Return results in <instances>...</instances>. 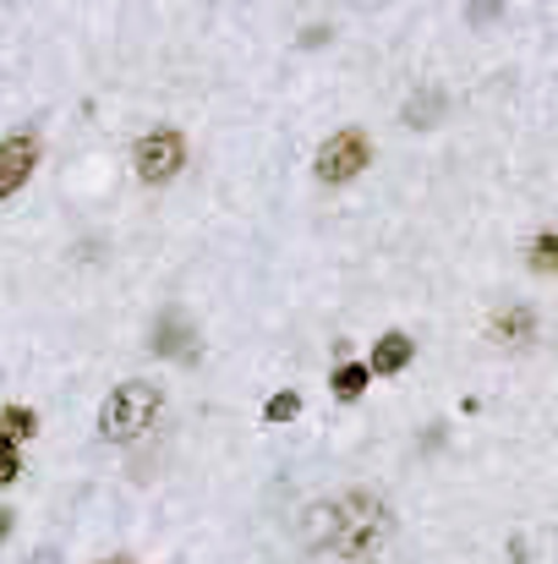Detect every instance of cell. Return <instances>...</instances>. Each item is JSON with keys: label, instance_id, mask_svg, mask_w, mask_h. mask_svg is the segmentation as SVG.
I'll use <instances>...</instances> for the list:
<instances>
[{"label": "cell", "instance_id": "obj_1", "mask_svg": "<svg viewBox=\"0 0 558 564\" xmlns=\"http://www.w3.org/2000/svg\"><path fill=\"white\" fill-rule=\"evenodd\" d=\"M301 532H307V543H312L318 554L362 564V560H378V554L389 549L395 516H389V505H384L378 494L351 488V494H340V499L312 505L307 521H301Z\"/></svg>", "mask_w": 558, "mask_h": 564}, {"label": "cell", "instance_id": "obj_2", "mask_svg": "<svg viewBox=\"0 0 558 564\" xmlns=\"http://www.w3.org/2000/svg\"><path fill=\"white\" fill-rule=\"evenodd\" d=\"M159 406H164V395H159L153 384L132 379V384L110 390V401L99 406V433H104V439H115V444H126V439H137L143 428H153Z\"/></svg>", "mask_w": 558, "mask_h": 564}, {"label": "cell", "instance_id": "obj_3", "mask_svg": "<svg viewBox=\"0 0 558 564\" xmlns=\"http://www.w3.org/2000/svg\"><path fill=\"white\" fill-rule=\"evenodd\" d=\"M132 165H137V176H143L148 187H164V181L181 176V165H186V137H181L175 126H153V132L137 137Z\"/></svg>", "mask_w": 558, "mask_h": 564}, {"label": "cell", "instance_id": "obj_4", "mask_svg": "<svg viewBox=\"0 0 558 564\" xmlns=\"http://www.w3.org/2000/svg\"><path fill=\"white\" fill-rule=\"evenodd\" d=\"M373 165V143H367V132H356V126H345V132H334L323 148H318V181L323 187H345V181H356L362 170Z\"/></svg>", "mask_w": 558, "mask_h": 564}, {"label": "cell", "instance_id": "obj_5", "mask_svg": "<svg viewBox=\"0 0 558 564\" xmlns=\"http://www.w3.org/2000/svg\"><path fill=\"white\" fill-rule=\"evenodd\" d=\"M33 165H38V137H33V132H11V137H0V198L22 192L27 176H33Z\"/></svg>", "mask_w": 558, "mask_h": 564}, {"label": "cell", "instance_id": "obj_6", "mask_svg": "<svg viewBox=\"0 0 558 564\" xmlns=\"http://www.w3.org/2000/svg\"><path fill=\"white\" fill-rule=\"evenodd\" d=\"M148 346H153V357H170V362H197V351H203L197 324H186L181 313H164V318L153 324Z\"/></svg>", "mask_w": 558, "mask_h": 564}, {"label": "cell", "instance_id": "obj_7", "mask_svg": "<svg viewBox=\"0 0 558 564\" xmlns=\"http://www.w3.org/2000/svg\"><path fill=\"white\" fill-rule=\"evenodd\" d=\"M411 357H417V340H411V335H400V329H389V335L373 346V362H367V373H378V379H395V373H406V368H411Z\"/></svg>", "mask_w": 558, "mask_h": 564}, {"label": "cell", "instance_id": "obj_8", "mask_svg": "<svg viewBox=\"0 0 558 564\" xmlns=\"http://www.w3.org/2000/svg\"><path fill=\"white\" fill-rule=\"evenodd\" d=\"M488 335H493L499 346H526V340L537 335V313H532V307H504Z\"/></svg>", "mask_w": 558, "mask_h": 564}, {"label": "cell", "instance_id": "obj_9", "mask_svg": "<svg viewBox=\"0 0 558 564\" xmlns=\"http://www.w3.org/2000/svg\"><path fill=\"white\" fill-rule=\"evenodd\" d=\"M433 121H444V93H439V88L411 93V99H406V126H433Z\"/></svg>", "mask_w": 558, "mask_h": 564}, {"label": "cell", "instance_id": "obj_10", "mask_svg": "<svg viewBox=\"0 0 558 564\" xmlns=\"http://www.w3.org/2000/svg\"><path fill=\"white\" fill-rule=\"evenodd\" d=\"M367 384H373L367 362H340V368H334V395H340V401H356Z\"/></svg>", "mask_w": 558, "mask_h": 564}, {"label": "cell", "instance_id": "obj_11", "mask_svg": "<svg viewBox=\"0 0 558 564\" xmlns=\"http://www.w3.org/2000/svg\"><path fill=\"white\" fill-rule=\"evenodd\" d=\"M38 433V417L27 411V406H0V439H33Z\"/></svg>", "mask_w": 558, "mask_h": 564}, {"label": "cell", "instance_id": "obj_12", "mask_svg": "<svg viewBox=\"0 0 558 564\" xmlns=\"http://www.w3.org/2000/svg\"><path fill=\"white\" fill-rule=\"evenodd\" d=\"M526 263H532L537 274H558V230H543V236L532 241V252H526Z\"/></svg>", "mask_w": 558, "mask_h": 564}, {"label": "cell", "instance_id": "obj_13", "mask_svg": "<svg viewBox=\"0 0 558 564\" xmlns=\"http://www.w3.org/2000/svg\"><path fill=\"white\" fill-rule=\"evenodd\" d=\"M296 411H301V395H296V390H280V395L263 406V417H269V422H291Z\"/></svg>", "mask_w": 558, "mask_h": 564}, {"label": "cell", "instance_id": "obj_14", "mask_svg": "<svg viewBox=\"0 0 558 564\" xmlns=\"http://www.w3.org/2000/svg\"><path fill=\"white\" fill-rule=\"evenodd\" d=\"M16 472H22V450H16L11 439H0V488L16 483Z\"/></svg>", "mask_w": 558, "mask_h": 564}, {"label": "cell", "instance_id": "obj_15", "mask_svg": "<svg viewBox=\"0 0 558 564\" xmlns=\"http://www.w3.org/2000/svg\"><path fill=\"white\" fill-rule=\"evenodd\" d=\"M493 11H499V0H471V22H493Z\"/></svg>", "mask_w": 558, "mask_h": 564}, {"label": "cell", "instance_id": "obj_16", "mask_svg": "<svg viewBox=\"0 0 558 564\" xmlns=\"http://www.w3.org/2000/svg\"><path fill=\"white\" fill-rule=\"evenodd\" d=\"M5 532H11V510H0V543H5Z\"/></svg>", "mask_w": 558, "mask_h": 564}, {"label": "cell", "instance_id": "obj_17", "mask_svg": "<svg viewBox=\"0 0 558 564\" xmlns=\"http://www.w3.org/2000/svg\"><path fill=\"white\" fill-rule=\"evenodd\" d=\"M99 564H132V560H99Z\"/></svg>", "mask_w": 558, "mask_h": 564}]
</instances>
